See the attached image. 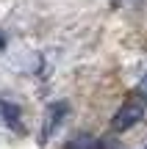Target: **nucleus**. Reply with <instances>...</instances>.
I'll use <instances>...</instances> for the list:
<instances>
[{
	"instance_id": "f257e3e1",
	"label": "nucleus",
	"mask_w": 147,
	"mask_h": 149,
	"mask_svg": "<svg viewBox=\"0 0 147 149\" xmlns=\"http://www.w3.org/2000/svg\"><path fill=\"white\" fill-rule=\"evenodd\" d=\"M142 119H144V102L142 100H128L125 105L114 113V119H111V130H114V133H125V130L136 127Z\"/></svg>"
},
{
	"instance_id": "f03ea898",
	"label": "nucleus",
	"mask_w": 147,
	"mask_h": 149,
	"mask_svg": "<svg viewBox=\"0 0 147 149\" xmlns=\"http://www.w3.org/2000/svg\"><path fill=\"white\" fill-rule=\"evenodd\" d=\"M67 149H97V141L92 135H75L72 141H67Z\"/></svg>"
},
{
	"instance_id": "7ed1b4c3",
	"label": "nucleus",
	"mask_w": 147,
	"mask_h": 149,
	"mask_svg": "<svg viewBox=\"0 0 147 149\" xmlns=\"http://www.w3.org/2000/svg\"><path fill=\"white\" fill-rule=\"evenodd\" d=\"M64 111H67L64 105H53V108H50V122H47V127H44V135H50V130L56 127V116H61Z\"/></svg>"
},
{
	"instance_id": "20e7f679",
	"label": "nucleus",
	"mask_w": 147,
	"mask_h": 149,
	"mask_svg": "<svg viewBox=\"0 0 147 149\" xmlns=\"http://www.w3.org/2000/svg\"><path fill=\"white\" fill-rule=\"evenodd\" d=\"M139 94H142V100H147V74L139 80Z\"/></svg>"
},
{
	"instance_id": "39448f33",
	"label": "nucleus",
	"mask_w": 147,
	"mask_h": 149,
	"mask_svg": "<svg viewBox=\"0 0 147 149\" xmlns=\"http://www.w3.org/2000/svg\"><path fill=\"white\" fill-rule=\"evenodd\" d=\"M122 3H128V0H111V6H114V8H120Z\"/></svg>"
}]
</instances>
